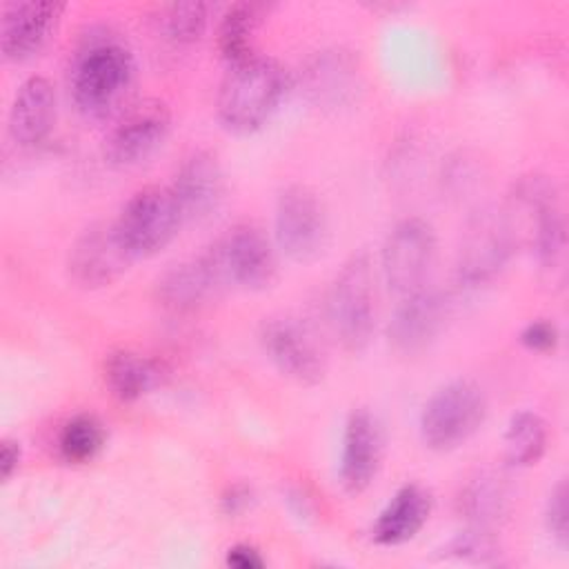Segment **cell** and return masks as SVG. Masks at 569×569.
I'll return each mask as SVG.
<instances>
[{"label": "cell", "instance_id": "6da1fadb", "mask_svg": "<svg viewBox=\"0 0 569 569\" xmlns=\"http://www.w3.org/2000/svg\"><path fill=\"white\" fill-rule=\"evenodd\" d=\"M287 91V69L276 58L256 53L227 67L216 96L218 122L236 136L253 133L278 111Z\"/></svg>", "mask_w": 569, "mask_h": 569}, {"label": "cell", "instance_id": "7a4b0ae2", "mask_svg": "<svg viewBox=\"0 0 569 569\" xmlns=\"http://www.w3.org/2000/svg\"><path fill=\"white\" fill-rule=\"evenodd\" d=\"M133 76L136 60L124 42L109 36L89 38L69 71L71 100L82 116L104 118L124 100Z\"/></svg>", "mask_w": 569, "mask_h": 569}, {"label": "cell", "instance_id": "3957f363", "mask_svg": "<svg viewBox=\"0 0 569 569\" xmlns=\"http://www.w3.org/2000/svg\"><path fill=\"white\" fill-rule=\"evenodd\" d=\"M511 222H525V238L540 267L551 273V282L565 278L567 260V222L560 204V193L553 180L545 176L520 178L507 209Z\"/></svg>", "mask_w": 569, "mask_h": 569}, {"label": "cell", "instance_id": "277c9868", "mask_svg": "<svg viewBox=\"0 0 569 569\" xmlns=\"http://www.w3.org/2000/svg\"><path fill=\"white\" fill-rule=\"evenodd\" d=\"M327 322L333 338L349 353L362 351L376 329L373 269L367 251L351 253L329 282L325 298Z\"/></svg>", "mask_w": 569, "mask_h": 569}, {"label": "cell", "instance_id": "5b68a950", "mask_svg": "<svg viewBox=\"0 0 569 569\" xmlns=\"http://www.w3.org/2000/svg\"><path fill=\"white\" fill-rule=\"evenodd\" d=\"M202 258L220 289L262 291L271 287L278 276L276 249L267 233L251 222L229 227L202 251Z\"/></svg>", "mask_w": 569, "mask_h": 569}, {"label": "cell", "instance_id": "8992f818", "mask_svg": "<svg viewBox=\"0 0 569 569\" xmlns=\"http://www.w3.org/2000/svg\"><path fill=\"white\" fill-rule=\"evenodd\" d=\"M487 398L480 385L456 378L438 387L422 405L418 431L431 451H453L462 447L485 422Z\"/></svg>", "mask_w": 569, "mask_h": 569}, {"label": "cell", "instance_id": "52a82bcc", "mask_svg": "<svg viewBox=\"0 0 569 569\" xmlns=\"http://www.w3.org/2000/svg\"><path fill=\"white\" fill-rule=\"evenodd\" d=\"M184 218L169 187L147 184L122 204L113 227L124 249L136 258L160 253L178 236Z\"/></svg>", "mask_w": 569, "mask_h": 569}, {"label": "cell", "instance_id": "ba28073f", "mask_svg": "<svg viewBox=\"0 0 569 569\" xmlns=\"http://www.w3.org/2000/svg\"><path fill=\"white\" fill-rule=\"evenodd\" d=\"M518 244L507 211L482 209L465 233L456 258V280L465 289H478L493 282L513 256Z\"/></svg>", "mask_w": 569, "mask_h": 569}, {"label": "cell", "instance_id": "9c48e42d", "mask_svg": "<svg viewBox=\"0 0 569 569\" xmlns=\"http://www.w3.org/2000/svg\"><path fill=\"white\" fill-rule=\"evenodd\" d=\"M273 236L278 249L298 264L318 260L329 242L327 209L307 184H287L276 198Z\"/></svg>", "mask_w": 569, "mask_h": 569}, {"label": "cell", "instance_id": "30bf717a", "mask_svg": "<svg viewBox=\"0 0 569 569\" xmlns=\"http://www.w3.org/2000/svg\"><path fill=\"white\" fill-rule=\"evenodd\" d=\"M433 258L436 231L431 222L420 216H407L393 224L382 242V278L393 293L407 296L425 287Z\"/></svg>", "mask_w": 569, "mask_h": 569}, {"label": "cell", "instance_id": "8fae6325", "mask_svg": "<svg viewBox=\"0 0 569 569\" xmlns=\"http://www.w3.org/2000/svg\"><path fill=\"white\" fill-rule=\"evenodd\" d=\"M258 342L278 373L296 385L313 387L325 378L327 360L313 333L291 316L264 318Z\"/></svg>", "mask_w": 569, "mask_h": 569}, {"label": "cell", "instance_id": "7c38bea8", "mask_svg": "<svg viewBox=\"0 0 569 569\" xmlns=\"http://www.w3.org/2000/svg\"><path fill=\"white\" fill-rule=\"evenodd\" d=\"M133 256L118 238L113 222H93L69 247L67 273L82 289L113 284L131 264Z\"/></svg>", "mask_w": 569, "mask_h": 569}, {"label": "cell", "instance_id": "4fadbf2b", "mask_svg": "<svg viewBox=\"0 0 569 569\" xmlns=\"http://www.w3.org/2000/svg\"><path fill=\"white\" fill-rule=\"evenodd\" d=\"M447 318V296L436 289L420 287L407 296H400V302L387 322V342L398 356L413 358L436 342Z\"/></svg>", "mask_w": 569, "mask_h": 569}, {"label": "cell", "instance_id": "5bb4252c", "mask_svg": "<svg viewBox=\"0 0 569 569\" xmlns=\"http://www.w3.org/2000/svg\"><path fill=\"white\" fill-rule=\"evenodd\" d=\"M171 131V111L160 100H144L118 120L104 140V160L111 167H133L153 156Z\"/></svg>", "mask_w": 569, "mask_h": 569}, {"label": "cell", "instance_id": "9a60e30c", "mask_svg": "<svg viewBox=\"0 0 569 569\" xmlns=\"http://www.w3.org/2000/svg\"><path fill=\"white\" fill-rule=\"evenodd\" d=\"M382 462V429L369 409H353L342 429L338 480L349 496L371 487Z\"/></svg>", "mask_w": 569, "mask_h": 569}, {"label": "cell", "instance_id": "2e32d148", "mask_svg": "<svg viewBox=\"0 0 569 569\" xmlns=\"http://www.w3.org/2000/svg\"><path fill=\"white\" fill-rule=\"evenodd\" d=\"M184 220H207L224 202L227 180L218 156L209 149L191 151L169 184Z\"/></svg>", "mask_w": 569, "mask_h": 569}, {"label": "cell", "instance_id": "e0dca14e", "mask_svg": "<svg viewBox=\"0 0 569 569\" xmlns=\"http://www.w3.org/2000/svg\"><path fill=\"white\" fill-rule=\"evenodd\" d=\"M64 11L62 2H9L0 18V49L7 60L20 62L38 53L51 38L60 16Z\"/></svg>", "mask_w": 569, "mask_h": 569}, {"label": "cell", "instance_id": "ac0fdd59", "mask_svg": "<svg viewBox=\"0 0 569 569\" xmlns=\"http://www.w3.org/2000/svg\"><path fill=\"white\" fill-rule=\"evenodd\" d=\"M302 84L316 107L336 111L356 102L360 93V69L349 51L325 49L307 60Z\"/></svg>", "mask_w": 569, "mask_h": 569}, {"label": "cell", "instance_id": "d6986e66", "mask_svg": "<svg viewBox=\"0 0 569 569\" xmlns=\"http://www.w3.org/2000/svg\"><path fill=\"white\" fill-rule=\"evenodd\" d=\"M56 122V89L44 76H29L20 82L11 109L9 133L20 147H38Z\"/></svg>", "mask_w": 569, "mask_h": 569}, {"label": "cell", "instance_id": "ffe728a7", "mask_svg": "<svg viewBox=\"0 0 569 569\" xmlns=\"http://www.w3.org/2000/svg\"><path fill=\"white\" fill-rule=\"evenodd\" d=\"M431 507V493L422 485H402L376 516L371 525V540L380 547H400L413 540L427 525Z\"/></svg>", "mask_w": 569, "mask_h": 569}, {"label": "cell", "instance_id": "44dd1931", "mask_svg": "<svg viewBox=\"0 0 569 569\" xmlns=\"http://www.w3.org/2000/svg\"><path fill=\"white\" fill-rule=\"evenodd\" d=\"M164 367L133 349H113L104 356L102 380L120 402H138L164 385Z\"/></svg>", "mask_w": 569, "mask_h": 569}, {"label": "cell", "instance_id": "7402d4cb", "mask_svg": "<svg viewBox=\"0 0 569 569\" xmlns=\"http://www.w3.org/2000/svg\"><path fill=\"white\" fill-rule=\"evenodd\" d=\"M218 291H220V284L213 278L202 253L198 258L182 260L167 267L156 280L158 302L164 309L176 313L198 309Z\"/></svg>", "mask_w": 569, "mask_h": 569}, {"label": "cell", "instance_id": "603a6c76", "mask_svg": "<svg viewBox=\"0 0 569 569\" xmlns=\"http://www.w3.org/2000/svg\"><path fill=\"white\" fill-rule=\"evenodd\" d=\"M511 509V493L505 480L482 471L465 482L458 493V511L467 527L493 531Z\"/></svg>", "mask_w": 569, "mask_h": 569}, {"label": "cell", "instance_id": "cb8c5ba5", "mask_svg": "<svg viewBox=\"0 0 569 569\" xmlns=\"http://www.w3.org/2000/svg\"><path fill=\"white\" fill-rule=\"evenodd\" d=\"M262 20V7L253 2L231 4L216 29V44L227 67L256 56L253 40Z\"/></svg>", "mask_w": 569, "mask_h": 569}, {"label": "cell", "instance_id": "d4e9b609", "mask_svg": "<svg viewBox=\"0 0 569 569\" xmlns=\"http://www.w3.org/2000/svg\"><path fill=\"white\" fill-rule=\"evenodd\" d=\"M547 442L549 429L545 418L531 409H520L509 418L502 436L505 460L516 469L533 467L545 456Z\"/></svg>", "mask_w": 569, "mask_h": 569}, {"label": "cell", "instance_id": "484cf974", "mask_svg": "<svg viewBox=\"0 0 569 569\" xmlns=\"http://www.w3.org/2000/svg\"><path fill=\"white\" fill-rule=\"evenodd\" d=\"M107 431L98 416L76 413L60 425L56 447L64 462L84 465L91 462L104 447Z\"/></svg>", "mask_w": 569, "mask_h": 569}, {"label": "cell", "instance_id": "4316f807", "mask_svg": "<svg viewBox=\"0 0 569 569\" xmlns=\"http://www.w3.org/2000/svg\"><path fill=\"white\" fill-rule=\"evenodd\" d=\"M209 24V4L207 2H171L160 7L156 18V29L162 40L187 47L198 42Z\"/></svg>", "mask_w": 569, "mask_h": 569}, {"label": "cell", "instance_id": "83f0119b", "mask_svg": "<svg viewBox=\"0 0 569 569\" xmlns=\"http://www.w3.org/2000/svg\"><path fill=\"white\" fill-rule=\"evenodd\" d=\"M447 551L460 560H471V562H487L496 551V542H493V531L487 529H476V527H467L465 531L456 533L449 545Z\"/></svg>", "mask_w": 569, "mask_h": 569}, {"label": "cell", "instance_id": "f1b7e54d", "mask_svg": "<svg viewBox=\"0 0 569 569\" xmlns=\"http://www.w3.org/2000/svg\"><path fill=\"white\" fill-rule=\"evenodd\" d=\"M569 509H567V482L558 480L553 489L547 496L545 505V527L549 536L560 545L562 549L569 542Z\"/></svg>", "mask_w": 569, "mask_h": 569}, {"label": "cell", "instance_id": "f546056e", "mask_svg": "<svg viewBox=\"0 0 569 569\" xmlns=\"http://www.w3.org/2000/svg\"><path fill=\"white\" fill-rule=\"evenodd\" d=\"M518 342L531 353H553L560 345V331L553 320L536 318L520 329Z\"/></svg>", "mask_w": 569, "mask_h": 569}, {"label": "cell", "instance_id": "4dcf8cb0", "mask_svg": "<svg viewBox=\"0 0 569 569\" xmlns=\"http://www.w3.org/2000/svg\"><path fill=\"white\" fill-rule=\"evenodd\" d=\"M256 502V491L247 482H231L220 493V511L229 518H240L251 511Z\"/></svg>", "mask_w": 569, "mask_h": 569}, {"label": "cell", "instance_id": "1f68e13d", "mask_svg": "<svg viewBox=\"0 0 569 569\" xmlns=\"http://www.w3.org/2000/svg\"><path fill=\"white\" fill-rule=\"evenodd\" d=\"M224 565L231 569H262L267 565L258 547L249 542H236L224 553Z\"/></svg>", "mask_w": 569, "mask_h": 569}, {"label": "cell", "instance_id": "d6a6232c", "mask_svg": "<svg viewBox=\"0 0 569 569\" xmlns=\"http://www.w3.org/2000/svg\"><path fill=\"white\" fill-rule=\"evenodd\" d=\"M22 460V447L16 438H2L0 442V476L2 480H11Z\"/></svg>", "mask_w": 569, "mask_h": 569}]
</instances>
